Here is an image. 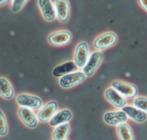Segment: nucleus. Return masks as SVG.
I'll use <instances>...</instances> for the list:
<instances>
[{
  "label": "nucleus",
  "instance_id": "obj_14",
  "mask_svg": "<svg viewBox=\"0 0 147 140\" xmlns=\"http://www.w3.org/2000/svg\"><path fill=\"white\" fill-rule=\"evenodd\" d=\"M73 117V114L69 109H63L56 112L53 116L49 120V125L51 127H57L63 123L69 122Z\"/></svg>",
  "mask_w": 147,
  "mask_h": 140
},
{
  "label": "nucleus",
  "instance_id": "obj_7",
  "mask_svg": "<svg viewBox=\"0 0 147 140\" xmlns=\"http://www.w3.org/2000/svg\"><path fill=\"white\" fill-rule=\"evenodd\" d=\"M37 113V120L42 123L48 122L49 120L53 116V115L58 111V103L54 100L49 101L44 106H42Z\"/></svg>",
  "mask_w": 147,
  "mask_h": 140
},
{
  "label": "nucleus",
  "instance_id": "obj_15",
  "mask_svg": "<svg viewBox=\"0 0 147 140\" xmlns=\"http://www.w3.org/2000/svg\"><path fill=\"white\" fill-rule=\"evenodd\" d=\"M122 111L124 112L128 117H130L133 121L138 123H143L146 121V112L140 111L134 106H125L123 108H121Z\"/></svg>",
  "mask_w": 147,
  "mask_h": 140
},
{
  "label": "nucleus",
  "instance_id": "obj_2",
  "mask_svg": "<svg viewBox=\"0 0 147 140\" xmlns=\"http://www.w3.org/2000/svg\"><path fill=\"white\" fill-rule=\"evenodd\" d=\"M16 102L20 107H26L30 110H39L43 106L42 100L40 97L29 94H20L17 96Z\"/></svg>",
  "mask_w": 147,
  "mask_h": 140
},
{
  "label": "nucleus",
  "instance_id": "obj_11",
  "mask_svg": "<svg viewBox=\"0 0 147 140\" xmlns=\"http://www.w3.org/2000/svg\"><path fill=\"white\" fill-rule=\"evenodd\" d=\"M105 98L108 102H110L113 106L117 108H123V106H127V100L120 95L118 91H116L112 87L108 88L105 91Z\"/></svg>",
  "mask_w": 147,
  "mask_h": 140
},
{
  "label": "nucleus",
  "instance_id": "obj_16",
  "mask_svg": "<svg viewBox=\"0 0 147 140\" xmlns=\"http://www.w3.org/2000/svg\"><path fill=\"white\" fill-rule=\"evenodd\" d=\"M77 70H78V67L75 65L74 61H69L55 67L53 70V74L54 77H62L69 73L76 72Z\"/></svg>",
  "mask_w": 147,
  "mask_h": 140
},
{
  "label": "nucleus",
  "instance_id": "obj_9",
  "mask_svg": "<svg viewBox=\"0 0 147 140\" xmlns=\"http://www.w3.org/2000/svg\"><path fill=\"white\" fill-rule=\"evenodd\" d=\"M56 17L61 23H66L69 19L70 5L69 0H55Z\"/></svg>",
  "mask_w": 147,
  "mask_h": 140
},
{
  "label": "nucleus",
  "instance_id": "obj_4",
  "mask_svg": "<svg viewBox=\"0 0 147 140\" xmlns=\"http://www.w3.org/2000/svg\"><path fill=\"white\" fill-rule=\"evenodd\" d=\"M118 42V36L114 32H106L96 38L93 46L96 50L103 51L113 46Z\"/></svg>",
  "mask_w": 147,
  "mask_h": 140
},
{
  "label": "nucleus",
  "instance_id": "obj_12",
  "mask_svg": "<svg viewBox=\"0 0 147 140\" xmlns=\"http://www.w3.org/2000/svg\"><path fill=\"white\" fill-rule=\"evenodd\" d=\"M38 6L46 21L52 22L56 19L55 7L51 0H38Z\"/></svg>",
  "mask_w": 147,
  "mask_h": 140
},
{
  "label": "nucleus",
  "instance_id": "obj_10",
  "mask_svg": "<svg viewBox=\"0 0 147 140\" xmlns=\"http://www.w3.org/2000/svg\"><path fill=\"white\" fill-rule=\"evenodd\" d=\"M18 116L22 122L30 128H35L38 125V120L35 113L29 108L20 107L18 110Z\"/></svg>",
  "mask_w": 147,
  "mask_h": 140
},
{
  "label": "nucleus",
  "instance_id": "obj_5",
  "mask_svg": "<svg viewBox=\"0 0 147 140\" xmlns=\"http://www.w3.org/2000/svg\"><path fill=\"white\" fill-rule=\"evenodd\" d=\"M90 56V48L89 45L86 42H82L78 44L76 46L74 56V63L78 67V69H82Z\"/></svg>",
  "mask_w": 147,
  "mask_h": 140
},
{
  "label": "nucleus",
  "instance_id": "obj_18",
  "mask_svg": "<svg viewBox=\"0 0 147 140\" xmlns=\"http://www.w3.org/2000/svg\"><path fill=\"white\" fill-rule=\"evenodd\" d=\"M70 133V125L69 122L63 123L55 127V129L53 133V140H66Z\"/></svg>",
  "mask_w": 147,
  "mask_h": 140
},
{
  "label": "nucleus",
  "instance_id": "obj_19",
  "mask_svg": "<svg viewBox=\"0 0 147 140\" xmlns=\"http://www.w3.org/2000/svg\"><path fill=\"white\" fill-rule=\"evenodd\" d=\"M117 134L120 140H134L132 129L126 122L117 126Z\"/></svg>",
  "mask_w": 147,
  "mask_h": 140
},
{
  "label": "nucleus",
  "instance_id": "obj_8",
  "mask_svg": "<svg viewBox=\"0 0 147 140\" xmlns=\"http://www.w3.org/2000/svg\"><path fill=\"white\" fill-rule=\"evenodd\" d=\"M47 40L53 46H65L72 41V34L68 30H60L50 34Z\"/></svg>",
  "mask_w": 147,
  "mask_h": 140
},
{
  "label": "nucleus",
  "instance_id": "obj_24",
  "mask_svg": "<svg viewBox=\"0 0 147 140\" xmlns=\"http://www.w3.org/2000/svg\"><path fill=\"white\" fill-rule=\"evenodd\" d=\"M11 1H13V0H0V7L6 5L7 3H10Z\"/></svg>",
  "mask_w": 147,
  "mask_h": 140
},
{
  "label": "nucleus",
  "instance_id": "obj_13",
  "mask_svg": "<svg viewBox=\"0 0 147 140\" xmlns=\"http://www.w3.org/2000/svg\"><path fill=\"white\" fill-rule=\"evenodd\" d=\"M104 122L112 126H118V124L126 122L128 120L127 115L123 111H116V112H107L103 116Z\"/></svg>",
  "mask_w": 147,
  "mask_h": 140
},
{
  "label": "nucleus",
  "instance_id": "obj_3",
  "mask_svg": "<svg viewBox=\"0 0 147 140\" xmlns=\"http://www.w3.org/2000/svg\"><path fill=\"white\" fill-rule=\"evenodd\" d=\"M103 61V54L99 52L96 51L93 52L88 57V60L86 63V65L82 68L83 69V73L86 77H90L92 76L95 72L100 67L101 63Z\"/></svg>",
  "mask_w": 147,
  "mask_h": 140
},
{
  "label": "nucleus",
  "instance_id": "obj_20",
  "mask_svg": "<svg viewBox=\"0 0 147 140\" xmlns=\"http://www.w3.org/2000/svg\"><path fill=\"white\" fill-rule=\"evenodd\" d=\"M9 127L4 113L0 110V137H4L8 134Z\"/></svg>",
  "mask_w": 147,
  "mask_h": 140
},
{
  "label": "nucleus",
  "instance_id": "obj_21",
  "mask_svg": "<svg viewBox=\"0 0 147 140\" xmlns=\"http://www.w3.org/2000/svg\"><path fill=\"white\" fill-rule=\"evenodd\" d=\"M134 105L135 106V108L143 111V112H146L147 109V99L146 97H137L134 101Z\"/></svg>",
  "mask_w": 147,
  "mask_h": 140
},
{
  "label": "nucleus",
  "instance_id": "obj_1",
  "mask_svg": "<svg viewBox=\"0 0 147 140\" xmlns=\"http://www.w3.org/2000/svg\"><path fill=\"white\" fill-rule=\"evenodd\" d=\"M86 79V76L85 73L81 71H76L71 73H69L67 75L62 76L59 79V85L62 88L69 89L73 88L76 85L82 84Z\"/></svg>",
  "mask_w": 147,
  "mask_h": 140
},
{
  "label": "nucleus",
  "instance_id": "obj_23",
  "mask_svg": "<svg viewBox=\"0 0 147 140\" xmlns=\"http://www.w3.org/2000/svg\"><path fill=\"white\" fill-rule=\"evenodd\" d=\"M139 3L140 5L144 9H147V0H139Z\"/></svg>",
  "mask_w": 147,
  "mask_h": 140
},
{
  "label": "nucleus",
  "instance_id": "obj_22",
  "mask_svg": "<svg viewBox=\"0 0 147 140\" xmlns=\"http://www.w3.org/2000/svg\"><path fill=\"white\" fill-rule=\"evenodd\" d=\"M28 1L29 0H13L12 11L14 13H17V12L20 11Z\"/></svg>",
  "mask_w": 147,
  "mask_h": 140
},
{
  "label": "nucleus",
  "instance_id": "obj_6",
  "mask_svg": "<svg viewBox=\"0 0 147 140\" xmlns=\"http://www.w3.org/2000/svg\"><path fill=\"white\" fill-rule=\"evenodd\" d=\"M112 88L125 98H134L138 94V88L134 84L127 82L113 81L112 83Z\"/></svg>",
  "mask_w": 147,
  "mask_h": 140
},
{
  "label": "nucleus",
  "instance_id": "obj_17",
  "mask_svg": "<svg viewBox=\"0 0 147 140\" xmlns=\"http://www.w3.org/2000/svg\"><path fill=\"white\" fill-rule=\"evenodd\" d=\"M0 96L5 100H11L15 96L12 84L4 77H0Z\"/></svg>",
  "mask_w": 147,
  "mask_h": 140
}]
</instances>
